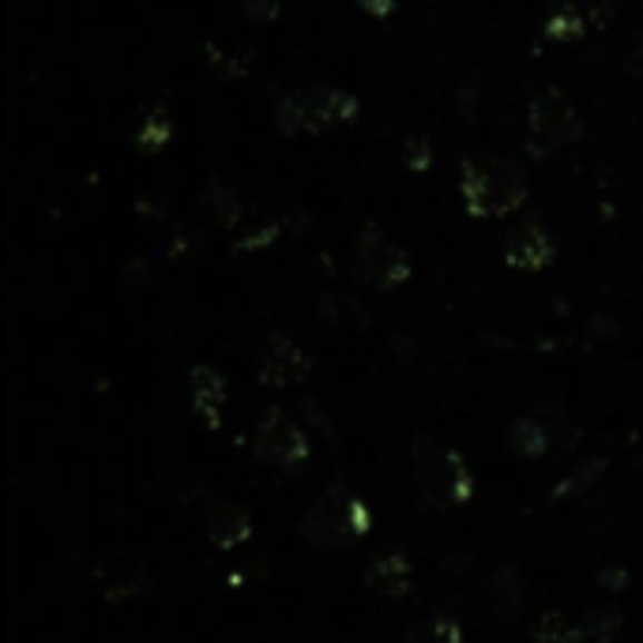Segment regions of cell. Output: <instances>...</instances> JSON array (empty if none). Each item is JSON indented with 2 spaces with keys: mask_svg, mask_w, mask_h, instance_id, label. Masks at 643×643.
<instances>
[{
  "mask_svg": "<svg viewBox=\"0 0 643 643\" xmlns=\"http://www.w3.org/2000/svg\"><path fill=\"white\" fill-rule=\"evenodd\" d=\"M354 271L365 286L373 290H395L414 275L410 256L392 245L377 226H365L358 234V245H354Z\"/></svg>",
  "mask_w": 643,
  "mask_h": 643,
  "instance_id": "cell-6",
  "label": "cell"
},
{
  "mask_svg": "<svg viewBox=\"0 0 643 643\" xmlns=\"http://www.w3.org/2000/svg\"><path fill=\"white\" fill-rule=\"evenodd\" d=\"M241 12L253 19V23H275L283 12V0H241Z\"/></svg>",
  "mask_w": 643,
  "mask_h": 643,
  "instance_id": "cell-21",
  "label": "cell"
},
{
  "mask_svg": "<svg viewBox=\"0 0 643 643\" xmlns=\"http://www.w3.org/2000/svg\"><path fill=\"white\" fill-rule=\"evenodd\" d=\"M399 162L407 166L410 174H425V170L433 166V147H429V140H422V136H410V140H403Z\"/></svg>",
  "mask_w": 643,
  "mask_h": 643,
  "instance_id": "cell-20",
  "label": "cell"
},
{
  "mask_svg": "<svg viewBox=\"0 0 643 643\" xmlns=\"http://www.w3.org/2000/svg\"><path fill=\"white\" fill-rule=\"evenodd\" d=\"M625 72H629V76H636V79H643V42H640V46H632L629 53H625Z\"/></svg>",
  "mask_w": 643,
  "mask_h": 643,
  "instance_id": "cell-23",
  "label": "cell"
},
{
  "mask_svg": "<svg viewBox=\"0 0 643 643\" xmlns=\"http://www.w3.org/2000/svg\"><path fill=\"white\" fill-rule=\"evenodd\" d=\"M189 392H192V407L204 418V425L219 429L222 410H226V380L219 369L211 365H192L189 369Z\"/></svg>",
  "mask_w": 643,
  "mask_h": 643,
  "instance_id": "cell-10",
  "label": "cell"
},
{
  "mask_svg": "<svg viewBox=\"0 0 643 643\" xmlns=\"http://www.w3.org/2000/svg\"><path fill=\"white\" fill-rule=\"evenodd\" d=\"M249 531H253V523H249V512H245L241 504L219 501L211 512H207V534H211L215 546H222V550L241 546V542L249 538Z\"/></svg>",
  "mask_w": 643,
  "mask_h": 643,
  "instance_id": "cell-11",
  "label": "cell"
},
{
  "mask_svg": "<svg viewBox=\"0 0 643 643\" xmlns=\"http://www.w3.org/2000/svg\"><path fill=\"white\" fill-rule=\"evenodd\" d=\"M204 204L211 207V215L222 226H237V222H241V200H237V192L226 181H211V185H207V189H204Z\"/></svg>",
  "mask_w": 643,
  "mask_h": 643,
  "instance_id": "cell-15",
  "label": "cell"
},
{
  "mask_svg": "<svg viewBox=\"0 0 643 643\" xmlns=\"http://www.w3.org/2000/svg\"><path fill=\"white\" fill-rule=\"evenodd\" d=\"M459 196L471 219L516 215L531 196L527 170L512 158H467L459 170Z\"/></svg>",
  "mask_w": 643,
  "mask_h": 643,
  "instance_id": "cell-1",
  "label": "cell"
},
{
  "mask_svg": "<svg viewBox=\"0 0 643 643\" xmlns=\"http://www.w3.org/2000/svg\"><path fill=\"white\" fill-rule=\"evenodd\" d=\"M508 444H512V452L523 455V459H538V455L550 448V433L538 418H520L508 429Z\"/></svg>",
  "mask_w": 643,
  "mask_h": 643,
  "instance_id": "cell-13",
  "label": "cell"
},
{
  "mask_svg": "<svg viewBox=\"0 0 643 643\" xmlns=\"http://www.w3.org/2000/svg\"><path fill=\"white\" fill-rule=\"evenodd\" d=\"M365 527H369V512H365V504L346 486L324 489L301 520L305 542L316 550H339L346 542L362 538Z\"/></svg>",
  "mask_w": 643,
  "mask_h": 643,
  "instance_id": "cell-3",
  "label": "cell"
},
{
  "mask_svg": "<svg viewBox=\"0 0 643 643\" xmlns=\"http://www.w3.org/2000/svg\"><path fill=\"white\" fill-rule=\"evenodd\" d=\"M553 260H557V237L542 222H523L504 245V264L516 271H546Z\"/></svg>",
  "mask_w": 643,
  "mask_h": 643,
  "instance_id": "cell-9",
  "label": "cell"
},
{
  "mask_svg": "<svg viewBox=\"0 0 643 643\" xmlns=\"http://www.w3.org/2000/svg\"><path fill=\"white\" fill-rule=\"evenodd\" d=\"M309 369H313L309 354H305L290 335L271 332L260 358V380L271 384V388H290V384H301L309 377Z\"/></svg>",
  "mask_w": 643,
  "mask_h": 643,
  "instance_id": "cell-8",
  "label": "cell"
},
{
  "mask_svg": "<svg viewBox=\"0 0 643 643\" xmlns=\"http://www.w3.org/2000/svg\"><path fill=\"white\" fill-rule=\"evenodd\" d=\"M410 580H414V568L403 553H384V557H377L365 568V583H369L377 595H395V599L407 595Z\"/></svg>",
  "mask_w": 643,
  "mask_h": 643,
  "instance_id": "cell-12",
  "label": "cell"
},
{
  "mask_svg": "<svg viewBox=\"0 0 643 643\" xmlns=\"http://www.w3.org/2000/svg\"><path fill=\"white\" fill-rule=\"evenodd\" d=\"M534 640L538 643H591L583 625L565 621V613H546V617L534 625Z\"/></svg>",
  "mask_w": 643,
  "mask_h": 643,
  "instance_id": "cell-16",
  "label": "cell"
},
{
  "mask_svg": "<svg viewBox=\"0 0 643 643\" xmlns=\"http://www.w3.org/2000/svg\"><path fill=\"white\" fill-rule=\"evenodd\" d=\"M253 448L260 463H271V467H279V471H298L305 463V455H309V441H305L298 422H290L283 410H271V414H264L260 425H256Z\"/></svg>",
  "mask_w": 643,
  "mask_h": 643,
  "instance_id": "cell-7",
  "label": "cell"
},
{
  "mask_svg": "<svg viewBox=\"0 0 643 643\" xmlns=\"http://www.w3.org/2000/svg\"><path fill=\"white\" fill-rule=\"evenodd\" d=\"M403 643H463V632L452 617H429L410 625Z\"/></svg>",
  "mask_w": 643,
  "mask_h": 643,
  "instance_id": "cell-17",
  "label": "cell"
},
{
  "mask_svg": "<svg viewBox=\"0 0 643 643\" xmlns=\"http://www.w3.org/2000/svg\"><path fill=\"white\" fill-rule=\"evenodd\" d=\"M580 625H583V632H587L591 643H610L621 632V613L617 610H591Z\"/></svg>",
  "mask_w": 643,
  "mask_h": 643,
  "instance_id": "cell-19",
  "label": "cell"
},
{
  "mask_svg": "<svg viewBox=\"0 0 643 643\" xmlns=\"http://www.w3.org/2000/svg\"><path fill=\"white\" fill-rule=\"evenodd\" d=\"M362 113V102L339 87H309V91H290L275 102V128L283 136H320L339 125H350Z\"/></svg>",
  "mask_w": 643,
  "mask_h": 643,
  "instance_id": "cell-2",
  "label": "cell"
},
{
  "mask_svg": "<svg viewBox=\"0 0 643 643\" xmlns=\"http://www.w3.org/2000/svg\"><path fill=\"white\" fill-rule=\"evenodd\" d=\"M358 8L373 19H388L395 12V0H358Z\"/></svg>",
  "mask_w": 643,
  "mask_h": 643,
  "instance_id": "cell-22",
  "label": "cell"
},
{
  "mask_svg": "<svg viewBox=\"0 0 643 643\" xmlns=\"http://www.w3.org/2000/svg\"><path fill=\"white\" fill-rule=\"evenodd\" d=\"M170 140H174V125H170V117H166L162 110H155V113L144 121L140 132H136V144H140L144 151H151V155L162 151V147L170 144Z\"/></svg>",
  "mask_w": 643,
  "mask_h": 643,
  "instance_id": "cell-18",
  "label": "cell"
},
{
  "mask_svg": "<svg viewBox=\"0 0 643 643\" xmlns=\"http://www.w3.org/2000/svg\"><path fill=\"white\" fill-rule=\"evenodd\" d=\"M542 31H546L550 42H576V38H583V16L576 12L572 4H557L553 12L546 16V23H542Z\"/></svg>",
  "mask_w": 643,
  "mask_h": 643,
  "instance_id": "cell-14",
  "label": "cell"
},
{
  "mask_svg": "<svg viewBox=\"0 0 643 643\" xmlns=\"http://www.w3.org/2000/svg\"><path fill=\"white\" fill-rule=\"evenodd\" d=\"M583 140V121L576 106L568 102L565 91L550 87V91L531 98L527 110V151L531 158H550L557 147L580 144Z\"/></svg>",
  "mask_w": 643,
  "mask_h": 643,
  "instance_id": "cell-5",
  "label": "cell"
},
{
  "mask_svg": "<svg viewBox=\"0 0 643 643\" xmlns=\"http://www.w3.org/2000/svg\"><path fill=\"white\" fill-rule=\"evenodd\" d=\"M414 486L429 508H455V504L471 501L474 482L459 452L422 441L414 448Z\"/></svg>",
  "mask_w": 643,
  "mask_h": 643,
  "instance_id": "cell-4",
  "label": "cell"
}]
</instances>
